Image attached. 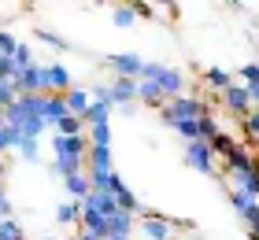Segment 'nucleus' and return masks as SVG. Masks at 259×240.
<instances>
[{"label": "nucleus", "mask_w": 259, "mask_h": 240, "mask_svg": "<svg viewBox=\"0 0 259 240\" xmlns=\"http://www.w3.org/2000/svg\"><path fill=\"white\" fill-rule=\"evenodd\" d=\"M108 67L115 70V78H134V81H141V78H145L148 59L141 56V52H111L108 56Z\"/></svg>", "instance_id": "obj_3"}, {"label": "nucleus", "mask_w": 259, "mask_h": 240, "mask_svg": "<svg viewBox=\"0 0 259 240\" xmlns=\"http://www.w3.org/2000/svg\"><path fill=\"white\" fill-rule=\"evenodd\" d=\"M182 229H185V225H178L174 218H167V214L145 211V214L137 218V236H145V240H178Z\"/></svg>", "instance_id": "obj_2"}, {"label": "nucleus", "mask_w": 259, "mask_h": 240, "mask_svg": "<svg viewBox=\"0 0 259 240\" xmlns=\"http://www.w3.org/2000/svg\"><path fill=\"white\" fill-rule=\"evenodd\" d=\"M182 163L189 166V170L204 174V177H219L222 174V163H219L215 148H211V140H189L185 152H182Z\"/></svg>", "instance_id": "obj_1"}, {"label": "nucleus", "mask_w": 259, "mask_h": 240, "mask_svg": "<svg viewBox=\"0 0 259 240\" xmlns=\"http://www.w3.org/2000/svg\"><path fill=\"white\" fill-rule=\"evenodd\" d=\"M237 74H241V85H255V81H259V59H252V63H241L237 67Z\"/></svg>", "instance_id": "obj_8"}, {"label": "nucleus", "mask_w": 259, "mask_h": 240, "mask_svg": "<svg viewBox=\"0 0 259 240\" xmlns=\"http://www.w3.org/2000/svg\"><path fill=\"white\" fill-rule=\"evenodd\" d=\"M222 107H226V111L241 122V118L255 107V104H252V89H248V85H241V81H233V85L222 92Z\"/></svg>", "instance_id": "obj_4"}, {"label": "nucleus", "mask_w": 259, "mask_h": 240, "mask_svg": "<svg viewBox=\"0 0 259 240\" xmlns=\"http://www.w3.org/2000/svg\"><path fill=\"white\" fill-rule=\"evenodd\" d=\"M108 100H111L115 111H119V107L137 104V81H134V78H111V81H108Z\"/></svg>", "instance_id": "obj_5"}, {"label": "nucleus", "mask_w": 259, "mask_h": 240, "mask_svg": "<svg viewBox=\"0 0 259 240\" xmlns=\"http://www.w3.org/2000/svg\"><path fill=\"white\" fill-rule=\"evenodd\" d=\"M233 81H237V78H233L226 67H207V70H204V85H207L211 92H219V96L226 92V89L233 85Z\"/></svg>", "instance_id": "obj_6"}, {"label": "nucleus", "mask_w": 259, "mask_h": 240, "mask_svg": "<svg viewBox=\"0 0 259 240\" xmlns=\"http://www.w3.org/2000/svg\"><path fill=\"white\" fill-rule=\"evenodd\" d=\"M252 104L259 107V81H255V85H252Z\"/></svg>", "instance_id": "obj_9"}, {"label": "nucleus", "mask_w": 259, "mask_h": 240, "mask_svg": "<svg viewBox=\"0 0 259 240\" xmlns=\"http://www.w3.org/2000/svg\"><path fill=\"white\" fill-rule=\"evenodd\" d=\"M141 15H137V4H115L111 8V22H115V26H134V22H137Z\"/></svg>", "instance_id": "obj_7"}]
</instances>
